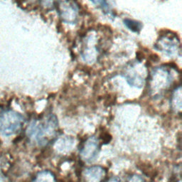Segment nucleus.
Returning a JSON list of instances; mask_svg holds the SVG:
<instances>
[{
  "label": "nucleus",
  "instance_id": "f03ea898",
  "mask_svg": "<svg viewBox=\"0 0 182 182\" xmlns=\"http://www.w3.org/2000/svg\"><path fill=\"white\" fill-rule=\"evenodd\" d=\"M170 72L164 68H156L149 77L150 93L154 97H159L169 88L172 84Z\"/></svg>",
  "mask_w": 182,
  "mask_h": 182
},
{
  "label": "nucleus",
  "instance_id": "9d476101",
  "mask_svg": "<svg viewBox=\"0 0 182 182\" xmlns=\"http://www.w3.org/2000/svg\"><path fill=\"white\" fill-rule=\"evenodd\" d=\"M93 3L96 4L97 6L101 7L105 13H108L109 11V6L106 0H91Z\"/></svg>",
  "mask_w": 182,
  "mask_h": 182
},
{
  "label": "nucleus",
  "instance_id": "20e7f679",
  "mask_svg": "<svg viewBox=\"0 0 182 182\" xmlns=\"http://www.w3.org/2000/svg\"><path fill=\"white\" fill-rule=\"evenodd\" d=\"M101 149L98 139L93 136L88 138L80 149V157L85 162H91L96 159Z\"/></svg>",
  "mask_w": 182,
  "mask_h": 182
},
{
  "label": "nucleus",
  "instance_id": "2eb2a0df",
  "mask_svg": "<svg viewBox=\"0 0 182 182\" xmlns=\"http://www.w3.org/2000/svg\"><path fill=\"white\" fill-rule=\"evenodd\" d=\"M106 182H121V181H120V180H119V179H118L117 178H114L113 177V178L110 179Z\"/></svg>",
  "mask_w": 182,
  "mask_h": 182
},
{
  "label": "nucleus",
  "instance_id": "39448f33",
  "mask_svg": "<svg viewBox=\"0 0 182 182\" xmlns=\"http://www.w3.org/2000/svg\"><path fill=\"white\" fill-rule=\"evenodd\" d=\"M60 17L64 22L75 24L78 20V6L75 2L62 1L58 5Z\"/></svg>",
  "mask_w": 182,
  "mask_h": 182
},
{
  "label": "nucleus",
  "instance_id": "7ed1b4c3",
  "mask_svg": "<svg viewBox=\"0 0 182 182\" xmlns=\"http://www.w3.org/2000/svg\"><path fill=\"white\" fill-rule=\"evenodd\" d=\"M24 117L14 111H0V133L10 136L17 133L24 123Z\"/></svg>",
  "mask_w": 182,
  "mask_h": 182
},
{
  "label": "nucleus",
  "instance_id": "0eeeda50",
  "mask_svg": "<svg viewBox=\"0 0 182 182\" xmlns=\"http://www.w3.org/2000/svg\"><path fill=\"white\" fill-rule=\"evenodd\" d=\"M172 110L175 113H180L181 111V87L179 86L174 90L172 97Z\"/></svg>",
  "mask_w": 182,
  "mask_h": 182
},
{
  "label": "nucleus",
  "instance_id": "6e6552de",
  "mask_svg": "<svg viewBox=\"0 0 182 182\" xmlns=\"http://www.w3.org/2000/svg\"><path fill=\"white\" fill-rule=\"evenodd\" d=\"M32 182H57L55 175L49 170L38 172L34 177Z\"/></svg>",
  "mask_w": 182,
  "mask_h": 182
},
{
  "label": "nucleus",
  "instance_id": "f257e3e1",
  "mask_svg": "<svg viewBox=\"0 0 182 182\" xmlns=\"http://www.w3.org/2000/svg\"><path fill=\"white\" fill-rule=\"evenodd\" d=\"M58 130L56 116L49 114L31 122L27 129V135L31 140L40 146H45L55 140Z\"/></svg>",
  "mask_w": 182,
  "mask_h": 182
},
{
  "label": "nucleus",
  "instance_id": "4468645a",
  "mask_svg": "<svg viewBox=\"0 0 182 182\" xmlns=\"http://www.w3.org/2000/svg\"><path fill=\"white\" fill-rule=\"evenodd\" d=\"M136 58H137L139 61H141L143 58V57H142L143 56V54L142 53V52L138 51L137 53H136Z\"/></svg>",
  "mask_w": 182,
  "mask_h": 182
},
{
  "label": "nucleus",
  "instance_id": "423d86ee",
  "mask_svg": "<svg viewBox=\"0 0 182 182\" xmlns=\"http://www.w3.org/2000/svg\"><path fill=\"white\" fill-rule=\"evenodd\" d=\"M107 171L101 166H92L83 171V176L85 182H102L105 178Z\"/></svg>",
  "mask_w": 182,
  "mask_h": 182
},
{
  "label": "nucleus",
  "instance_id": "1a4fd4ad",
  "mask_svg": "<svg viewBox=\"0 0 182 182\" xmlns=\"http://www.w3.org/2000/svg\"><path fill=\"white\" fill-rule=\"evenodd\" d=\"M124 24L129 29H130L131 31L136 33L140 32V31L142 27V25L140 22L134 21V20H131L129 19H125Z\"/></svg>",
  "mask_w": 182,
  "mask_h": 182
},
{
  "label": "nucleus",
  "instance_id": "9b49d317",
  "mask_svg": "<svg viewBox=\"0 0 182 182\" xmlns=\"http://www.w3.org/2000/svg\"><path fill=\"white\" fill-rule=\"evenodd\" d=\"M128 182H144V180L142 176L135 174L129 178Z\"/></svg>",
  "mask_w": 182,
  "mask_h": 182
},
{
  "label": "nucleus",
  "instance_id": "f8f14e48",
  "mask_svg": "<svg viewBox=\"0 0 182 182\" xmlns=\"http://www.w3.org/2000/svg\"><path fill=\"white\" fill-rule=\"evenodd\" d=\"M41 2H42V4L44 6L50 7V6H52L53 5L55 0H41Z\"/></svg>",
  "mask_w": 182,
  "mask_h": 182
},
{
  "label": "nucleus",
  "instance_id": "ddd939ff",
  "mask_svg": "<svg viewBox=\"0 0 182 182\" xmlns=\"http://www.w3.org/2000/svg\"><path fill=\"white\" fill-rule=\"evenodd\" d=\"M149 59L152 62H158L159 61V57L155 53H152L149 56Z\"/></svg>",
  "mask_w": 182,
  "mask_h": 182
}]
</instances>
